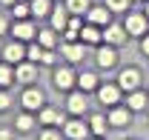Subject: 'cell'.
Returning <instances> with one entry per match:
<instances>
[{"instance_id":"6da1fadb","label":"cell","mask_w":149,"mask_h":140,"mask_svg":"<svg viewBox=\"0 0 149 140\" xmlns=\"http://www.w3.org/2000/svg\"><path fill=\"white\" fill-rule=\"evenodd\" d=\"M126 32H129V37H143L149 29V17L146 15H141V12H129L126 15Z\"/></svg>"},{"instance_id":"7a4b0ae2","label":"cell","mask_w":149,"mask_h":140,"mask_svg":"<svg viewBox=\"0 0 149 140\" xmlns=\"http://www.w3.org/2000/svg\"><path fill=\"white\" fill-rule=\"evenodd\" d=\"M3 60L6 63H23L26 60V49H23V40H12V43H6L3 46Z\"/></svg>"},{"instance_id":"3957f363","label":"cell","mask_w":149,"mask_h":140,"mask_svg":"<svg viewBox=\"0 0 149 140\" xmlns=\"http://www.w3.org/2000/svg\"><path fill=\"white\" fill-rule=\"evenodd\" d=\"M120 91L123 89L118 86V83H103V86H97V97H100V103H106V106H118Z\"/></svg>"},{"instance_id":"277c9868","label":"cell","mask_w":149,"mask_h":140,"mask_svg":"<svg viewBox=\"0 0 149 140\" xmlns=\"http://www.w3.org/2000/svg\"><path fill=\"white\" fill-rule=\"evenodd\" d=\"M52 83H55V89H60V91H69V89L77 83V77H74L72 69H55V77H52Z\"/></svg>"},{"instance_id":"5b68a950","label":"cell","mask_w":149,"mask_h":140,"mask_svg":"<svg viewBox=\"0 0 149 140\" xmlns=\"http://www.w3.org/2000/svg\"><path fill=\"white\" fill-rule=\"evenodd\" d=\"M35 77H37L35 60H23V63H17V66H15V80H17V83H32Z\"/></svg>"},{"instance_id":"8992f818","label":"cell","mask_w":149,"mask_h":140,"mask_svg":"<svg viewBox=\"0 0 149 140\" xmlns=\"http://www.w3.org/2000/svg\"><path fill=\"white\" fill-rule=\"evenodd\" d=\"M118 86L123 89V91H135V89L141 86V71L138 69H123L118 74Z\"/></svg>"},{"instance_id":"52a82bcc","label":"cell","mask_w":149,"mask_h":140,"mask_svg":"<svg viewBox=\"0 0 149 140\" xmlns=\"http://www.w3.org/2000/svg\"><path fill=\"white\" fill-rule=\"evenodd\" d=\"M95 60H97V66H100V69H112V66L118 63V52H115V46H109V43H106V46H100L97 54H95Z\"/></svg>"},{"instance_id":"ba28073f","label":"cell","mask_w":149,"mask_h":140,"mask_svg":"<svg viewBox=\"0 0 149 140\" xmlns=\"http://www.w3.org/2000/svg\"><path fill=\"white\" fill-rule=\"evenodd\" d=\"M20 103H23L26 112H37V109L43 106V91H40V89H26L23 97H20Z\"/></svg>"},{"instance_id":"9c48e42d","label":"cell","mask_w":149,"mask_h":140,"mask_svg":"<svg viewBox=\"0 0 149 140\" xmlns=\"http://www.w3.org/2000/svg\"><path fill=\"white\" fill-rule=\"evenodd\" d=\"M129 117H132V109H129V106H115V109L109 112V126L123 129V126H129Z\"/></svg>"},{"instance_id":"30bf717a","label":"cell","mask_w":149,"mask_h":140,"mask_svg":"<svg viewBox=\"0 0 149 140\" xmlns=\"http://www.w3.org/2000/svg\"><path fill=\"white\" fill-rule=\"evenodd\" d=\"M126 35H129V32H126V26H106V29H103V43H109V46H120V43H123V40H126Z\"/></svg>"},{"instance_id":"8fae6325","label":"cell","mask_w":149,"mask_h":140,"mask_svg":"<svg viewBox=\"0 0 149 140\" xmlns=\"http://www.w3.org/2000/svg\"><path fill=\"white\" fill-rule=\"evenodd\" d=\"M86 17H89V23H95V26H109L112 9H109V6H95V9L86 12Z\"/></svg>"},{"instance_id":"7c38bea8","label":"cell","mask_w":149,"mask_h":140,"mask_svg":"<svg viewBox=\"0 0 149 140\" xmlns=\"http://www.w3.org/2000/svg\"><path fill=\"white\" fill-rule=\"evenodd\" d=\"M63 134L69 140H83L89 134V126H83V120H69V123H63Z\"/></svg>"},{"instance_id":"4fadbf2b","label":"cell","mask_w":149,"mask_h":140,"mask_svg":"<svg viewBox=\"0 0 149 140\" xmlns=\"http://www.w3.org/2000/svg\"><path fill=\"white\" fill-rule=\"evenodd\" d=\"M12 35H15V40H32V37H37V29H35L32 20H17Z\"/></svg>"},{"instance_id":"5bb4252c","label":"cell","mask_w":149,"mask_h":140,"mask_svg":"<svg viewBox=\"0 0 149 140\" xmlns=\"http://www.w3.org/2000/svg\"><path fill=\"white\" fill-rule=\"evenodd\" d=\"M66 109H69L72 114H83V112H86V97H83V91H72L69 100H66Z\"/></svg>"},{"instance_id":"9a60e30c","label":"cell","mask_w":149,"mask_h":140,"mask_svg":"<svg viewBox=\"0 0 149 140\" xmlns=\"http://www.w3.org/2000/svg\"><path fill=\"white\" fill-rule=\"evenodd\" d=\"M63 57H66L69 63H77V60H83V43H74V40H69V43L63 46Z\"/></svg>"},{"instance_id":"2e32d148","label":"cell","mask_w":149,"mask_h":140,"mask_svg":"<svg viewBox=\"0 0 149 140\" xmlns=\"http://www.w3.org/2000/svg\"><path fill=\"white\" fill-rule=\"evenodd\" d=\"M146 106H149V91H138V89H135L129 94V109L132 112H143Z\"/></svg>"},{"instance_id":"e0dca14e","label":"cell","mask_w":149,"mask_h":140,"mask_svg":"<svg viewBox=\"0 0 149 140\" xmlns=\"http://www.w3.org/2000/svg\"><path fill=\"white\" fill-rule=\"evenodd\" d=\"M40 123L43 126H63V114L57 109H43L40 112Z\"/></svg>"},{"instance_id":"ac0fdd59","label":"cell","mask_w":149,"mask_h":140,"mask_svg":"<svg viewBox=\"0 0 149 140\" xmlns=\"http://www.w3.org/2000/svg\"><path fill=\"white\" fill-rule=\"evenodd\" d=\"M77 86H80V91H97V77H95L92 71H83L80 77H77Z\"/></svg>"},{"instance_id":"d6986e66","label":"cell","mask_w":149,"mask_h":140,"mask_svg":"<svg viewBox=\"0 0 149 140\" xmlns=\"http://www.w3.org/2000/svg\"><path fill=\"white\" fill-rule=\"evenodd\" d=\"M80 40H83V43H100L103 35L97 32V26H95V23H89V26H83V29H80Z\"/></svg>"},{"instance_id":"ffe728a7","label":"cell","mask_w":149,"mask_h":140,"mask_svg":"<svg viewBox=\"0 0 149 140\" xmlns=\"http://www.w3.org/2000/svg\"><path fill=\"white\" fill-rule=\"evenodd\" d=\"M66 12H69V9H55V15H52V29H55V32H66V26H69Z\"/></svg>"},{"instance_id":"44dd1931","label":"cell","mask_w":149,"mask_h":140,"mask_svg":"<svg viewBox=\"0 0 149 140\" xmlns=\"http://www.w3.org/2000/svg\"><path fill=\"white\" fill-rule=\"evenodd\" d=\"M37 43H40V46H46V49H55V43H57L55 29H43V32H37Z\"/></svg>"},{"instance_id":"7402d4cb","label":"cell","mask_w":149,"mask_h":140,"mask_svg":"<svg viewBox=\"0 0 149 140\" xmlns=\"http://www.w3.org/2000/svg\"><path fill=\"white\" fill-rule=\"evenodd\" d=\"M66 9H69L72 15H77V17H80V15H86L92 6H89V0H66Z\"/></svg>"},{"instance_id":"603a6c76","label":"cell","mask_w":149,"mask_h":140,"mask_svg":"<svg viewBox=\"0 0 149 140\" xmlns=\"http://www.w3.org/2000/svg\"><path fill=\"white\" fill-rule=\"evenodd\" d=\"M52 12V0H32V15L35 17H46Z\"/></svg>"},{"instance_id":"cb8c5ba5","label":"cell","mask_w":149,"mask_h":140,"mask_svg":"<svg viewBox=\"0 0 149 140\" xmlns=\"http://www.w3.org/2000/svg\"><path fill=\"white\" fill-rule=\"evenodd\" d=\"M15 83V69H12V63H0V86H12Z\"/></svg>"},{"instance_id":"d4e9b609","label":"cell","mask_w":149,"mask_h":140,"mask_svg":"<svg viewBox=\"0 0 149 140\" xmlns=\"http://www.w3.org/2000/svg\"><path fill=\"white\" fill-rule=\"evenodd\" d=\"M15 126H17V132H29V129L35 126V117H32V112H26V114H20L17 120H15Z\"/></svg>"},{"instance_id":"484cf974","label":"cell","mask_w":149,"mask_h":140,"mask_svg":"<svg viewBox=\"0 0 149 140\" xmlns=\"http://www.w3.org/2000/svg\"><path fill=\"white\" fill-rule=\"evenodd\" d=\"M77 37H80V20L74 15V17L69 20V26H66V40H77Z\"/></svg>"},{"instance_id":"4316f807","label":"cell","mask_w":149,"mask_h":140,"mask_svg":"<svg viewBox=\"0 0 149 140\" xmlns=\"http://www.w3.org/2000/svg\"><path fill=\"white\" fill-rule=\"evenodd\" d=\"M106 123H109V120H106L103 114H95L92 120H89V126H92V132H95V134H103V132H106Z\"/></svg>"},{"instance_id":"83f0119b","label":"cell","mask_w":149,"mask_h":140,"mask_svg":"<svg viewBox=\"0 0 149 140\" xmlns=\"http://www.w3.org/2000/svg\"><path fill=\"white\" fill-rule=\"evenodd\" d=\"M32 15V6H26V3H15V17L17 20H26Z\"/></svg>"},{"instance_id":"f1b7e54d","label":"cell","mask_w":149,"mask_h":140,"mask_svg":"<svg viewBox=\"0 0 149 140\" xmlns=\"http://www.w3.org/2000/svg\"><path fill=\"white\" fill-rule=\"evenodd\" d=\"M106 6H109L112 12H123L129 6V0H106Z\"/></svg>"},{"instance_id":"f546056e","label":"cell","mask_w":149,"mask_h":140,"mask_svg":"<svg viewBox=\"0 0 149 140\" xmlns=\"http://www.w3.org/2000/svg\"><path fill=\"white\" fill-rule=\"evenodd\" d=\"M40 140H60V132H57V129H46V132L40 134Z\"/></svg>"},{"instance_id":"4dcf8cb0","label":"cell","mask_w":149,"mask_h":140,"mask_svg":"<svg viewBox=\"0 0 149 140\" xmlns=\"http://www.w3.org/2000/svg\"><path fill=\"white\" fill-rule=\"evenodd\" d=\"M9 103H12V97H9L6 91H0V112H6V109H9Z\"/></svg>"},{"instance_id":"1f68e13d","label":"cell","mask_w":149,"mask_h":140,"mask_svg":"<svg viewBox=\"0 0 149 140\" xmlns=\"http://www.w3.org/2000/svg\"><path fill=\"white\" fill-rule=\"evenodd\" d=\"M141 52L149 54V35H143V40H141Z\"/></svg>"},{"instance_id":"d6a6232c","label":"cell","mask_w":149,"mask_h":140,"mask_svg":"<svg viewBox=\"0 0 149 140\" xmlns=\"http://www.w3.org/2000/svg\"><path fill=\"white\" fill-rule=\"evenodd\" d=\"M0 140H12V132L9 129H0Z\"/></svg>"},{"instance_id":"836d02e7","label":"cell","mask_w":149,"mask_h":140,"mask_svg":"<svg viewBox=\"0 0 149 140\" xmlns=\"http://www.w3.org/2000/svg\"><path fill=\"white\" fill-rule=\"evenodd\" d=\"M3 32H6V17L0 15V35H3Z\"/></svg>"},{"instance_id":"e575fe53","label":"cell","mask_w":149,"mask_h":140,"mask_svg":"<svg viewBox=\"0 0 149 140\" xmlns=\"http://www.w3.org/2000/svg\"><path fill=\"white\" fill-rule=\"evenodd\" d=\"M0 3H6V6H15V3H17V0H0Z\"/></svg>"},{"instance_id":"d590c367","label":"cell","mask_w":149,"mask_h":140,"mask_svg":"<svg viewBox=\"0 0 149 140\" xmlns=\"http://www.w3.org/2000/svg\"><path fill=\"white\" fill-rule=\"evenodd\" d=\"M146 17H149V0H146Z\"/></svg>"}]
</instances>
